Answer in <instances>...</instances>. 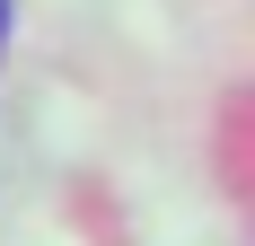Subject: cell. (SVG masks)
I'll list each match as a JSON object with an SVG mask.
<instances>
[{
	"mask_svg": "<svg viewBox=\"0 0 255 246\" xmlns=\"http://www.w3.org/2000/svg\"><path fill=\"white\" fill-rule=\"evenodd\" d=\"M0 35H9V0H0Z\"/></svg>",
	"mask_w": 255,
	"mask_h": 246,
	"instance_id": "cell-1",
	"label": "cell"
}]
</instances>
